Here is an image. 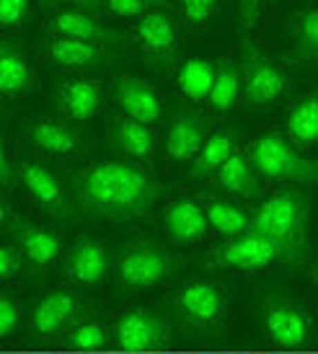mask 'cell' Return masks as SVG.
<instances>
[{"instance_id":"f1b7e54d","label":"cell","mask_w":318,"mask_h":354,"mask_svg":"<svg viewBox=\"0 0 318 354\" xmlns=\"http://www.w3.org/2000/svg\"><path fill=\"white\" fill-rule=\"evenodd\" d=\"M205 212H207L209 230L223 236V241L243 236L251 230V215L246 209H241L238 205L228 202V199H209L205 205Z\"/></svg>"},{"instance_id":"4fadbf2b","label":"cell","mask_w":318,"mask_h":354,"mask_svg":"<svg viewBox=\"0 0 318 354\" xmlns=\"http://www.w3.org/2000/svg\"><path fill=\"white\" fill-rule=\"evenodd\" d=\"M83 305L73 292L55 290L50 295H44L39 303L34 305L31 313V331L39 339H55L60 334H68L73 326L83 321Z\"/></svg>"},{"instance_id":"4316f807","label":"cell","mask_w":318,"mask_h":354,"mask_svg":"<svg viewBox=\"0 0 318 354\" xmlns=\"http://www.w3.org/2000/svg\"><path fill=\"white\" fill-rule=\"evenodd\" d=\"M241 96H243V75H241L238 62H228L223 59L218 62V75H215V86L209 91L207 106L215 117H228L233 109L238 106Z\"/></svg>"},{"instance_id":"f35d334b","label":"cell","mask_w":318,"mask_h":354,"mask_svg":"<svg viewBox=\"0 0 318 354\" xmlns=\"http://www.w3.org/2000/svg\"><path fill=\"white\" fill-rule=\"evenodd\" d=\"M101 3H106V0H80L83 10H86V13H91V16H99V13H101Z\"/></svg>"},{"instance_id":"b9f144b4","label":"cell","mask_w":318,"mask_h":354,"mask_svg":"<svg viewBox=\"0 0 318 354\" xmlns=\"http://www.w3.org/2000/svg\"><path fill=\"white\" fill-rule=\"evenodd\" d=\"M145 354H148V352H145Z\"/></svg>"},{"instance_id":"44dd1931","label":"cell","mask_w":318,"mask_h":354,"mask_svg":"<svg viewBox=\"0 0 318 354\" xmlns=\"http://www.w3.org/2000/svg\"><path fill=\"white\" fill-rule=\"evenodd\" d=\"M50 26L55 31V37L93 41V44H104V47H117L124 41L122 31L104 26L96 16H91L86 10H60V13H55Z\"/></svg>"},{"instance_id":"6da1fadb","label":"cell","mask_w":318,"mask_h":354,"mask_svg":"<svg viewBox=\"0 0 318 354\" xmlns=\"http://www.w3.org/2000/svg\"><path fill=\"white\" fill-rule=\"evenodd\" d=\"M160 184L150 171L127 160H93L75 176V205L101 220H135L148 215L160 197Z\"/></svg>"},{"instance_id":"d590c367","label":"cell","mask_w":318,"mask_h":354,"mask_svg":"<svg viewBox=\"0 0 318 354\" xmlns=\"http://www.w3.org/2000/svg\"><path fill=\"white\" fill-rule=\"evenodd\" d=\"M31 0H0V24L6 29H16L29 16Z\"/></svg>"},{"instance_id":"3957f363","label":"cell","mask_w":318,"mask_h":354,"mask_svg":"<svg viewBox=\"0 0 318 354\" xmlns=\"http://www.w3.org/2000/svg\"><path fill=\"white\" fill-rule=\"evenodd\" d=\"M249 158L259 176L267 181L300 184V187L318 184V160L303 156L298 145L288 140V135L277 132L259 135L249 145Z\"/></svg>"},{"instance_id":"d4e9b609","label":"cell","mask_w":318,"mask_h":354,"mask_svg":"<svg viewBox=\"0 0 318 354\" xmlns=\"http://www.w3.org/2000/svg\"><path fill=\"white\" fill-rule=\"evenodd\" d=\"M285 135L292 145L308 150L318 145V91H310L288 109Z\"/></svg>"},{"instance_id":"7a4b0ae2","label":"cell","mask_w":318,"mask_h":354,"mask_svg":"<svg viewBox=\"0 0 318 354\" xmlns=\"http://www.w3.org/2000/svg\"><path fill=\"white\" fill-rule=\"evenodd\" d=\"M310 202L300 189H282L259 202L251 212V230L274 241L288 264H300L308 256V217Z\"/></svg>"},{"instance_id":"ab89813d","label":"cell","mask_w":318,"mask_h":354,"mask_svg":"<svg viewBox=\"0 0 318 354\" xmlns=\"http://www.w3.org/2000/svg\"><path fill=\"white\" fill-rule=\"evenodd\" d=\"M44 6H50V8H57V6H62V3H70V0H41Z\"/></svg>"},{"instance_id":"9a60e30c","label":"cell","mask_w":318,"mask_h":354,"mask_svg":"<svg viewBox=\"0 0 318 354\" xmlns=\"http://www.w3.org/2000/svg\"><path fill=\"white\" fill-rule=\"evenodd\" d=\"M10 236H13L10 241L19 246V251L26 259V264L34 266V269L52 266L62 256L60 233H55L52 227L39 225V223L16 217L10 223Z\"/></svg>"},{"instance_id":"d6a6232c","label":"cell","mask_w":318,"mask_h":354,"mask_svg":"<svg viewBox=\"0 0 318 354\" xmlns=\"http://www.w3.org/2000/svg\"><path fill=\"white\" fill-rule=\"evenodd\" d=\"M169 0H106V8L114 16H122V19H132V16H145L150 10L163 8Z\"/></svg>"},{"instance_id":"8d00e7d4","label":"cell","mask_w":318,"mask_h":354,"mask_svg":"<svg viewBox=\"0 0 318 354\" xmlns=\"http://www.w3.org/2000/svg\"><path fill=\"white\" fill-rule=\"evenodd\" d=\"M0 178H3V189L10 192L13 181H19V166H13V158H10L8 148H3V158H0Z\"/></svg>"},{"instance_id":"e575fe53","label":"cell","mask_w":318,"mask_h":354,"mask_svg":"<svg viewBox=\"0 0 318 354\" xmlns=\"http://www.w3.org/2000/svg\"><path fill=\"white\" fill-rule=\"evenodd\" d=\"M24 264H26V259L19 251V246L13 241H6L0 246V279L10 282L13 277H19L24 272Z\"/></svg>"},{"instance_id":"2e32d148","label":"cell","mask_w":318,"mask_h":354,"mask_svg":"<svg viewBox=\"0 0 318 354\" xmlns=\"http://www.w3.org/2000/svg\"><path fill=\"white\" fill-rule=\"evenodd\" d=\"M109 47L93 44V41L70 39V37H52L47 44V59L55 68L70 70V73H96L111 62Z\"/></svg>"},{"instance_id":"5b68a950","label":"cell","mask_w":318,"mask_h":354,"mask_svg":"<svg viewBox=\"0 0 318 354\" xmlns=\"http://www.w3.org/2000/svg\"><path fill=\"white\" fill-rule=\"evenodd\" d=\"M179 269V259L166 251L158 243H129L120 254L117 264H114V274L122 287L129 290H145V287H156L166 282L174 272Z\"/></svg>"},{"instance_id":"603a6c76","label":"cell","mask_w":318,"mask_h":354,"mask_svg":"<svg viewBox=\"0 0 318 354\" xmlns=\"http://www.w3.org/2000/svg\"><path fill=\"white\" fill-rule=\"evenodd\" d=\"M34 68L26 52L13 41L0 44V93L8 101L24 99L34 88Z\"/></svg>"},{"instance_id":"277c9868","label":"cell","mask_w":318,"mask_h":354,"mask_svg":"<svg viewBox=\"0 0 318 354\" xmlns=\"http://www.w3.org/2000/svg\"><path fill=\"white\" fill-rule=\"evenodd\" d=\"M288 264L282 248L269 241L267 236H261L256 230H249L243 236L225 238L223 243L207 251L202 259L205 269L212 272H238V274H256L264 272L274 264Z\"/></svg>"},{"instance_id":"52a82bcc","label":"cell","mask_w":318,"mask_h":354,"mask_svg":"<svg viewBox=\"0 0 318 354\" xmlns=\"http://www.w3.org/2000/svg\"><path fill=\"white\" fill-rule=\"evenodd\" d=\"M114 344L124 352H160L171 344V328L156 310L129 308L114 321Z\"/></svg>"},{"instance_id":"cb8c5ba5","label":"cell","mask_w":318,"mask_h":354,"mask_svg":"<svg viewBox=\"0 0 318 354\" xmlns=\"http://www.w3.org/2000/svg\"><path fill=\"white\" fill-rule=\"evenodd\" d=\"M215 184L223 192L233 194V197L254 199L261 194V176H259L254 163H251L249 153H241V150H236L223 163V168L215 174Z\"/></svg>"},{"instance_id":"60d3db41","label":"cell","mask_w":318,"mask_h":354,"mask_svg":"<svg viewBox=\"0 0 318 354\" xmlns=\"http://www.w3.org/2000/svg\"><path fill=\"white\" fill-rule=\"evenodd\" d=\"M310 277H313V285H316V290H318V259H316V264H313V272H310Z\"/></svg>"},{"instance_id":"836d02e7","label":"cell","mask_w":318,"mask_h":354,"mask_svg":"<svg viewBox=\"0 0 318 354\" xmlns=\"http://www.w3.org/2000/svg\"><path fill=\"white\" fill-rule=\"evenodd\" d=\"M21 303L10 292H3L0 295V336L3 339H10L16 334V328L21 326Z\"/></svg>"},{"instance_id":"484cf974","label":"cell","mask_w":318,"mask_h":354,"mask_svg":"<svg viewBox=\"0 0 318 354\" xmlns=\"http://www.w3.org/2000/svg\"><path fill=\"white\" fill-rule=\"evenodd\" d=\"M215 75H218V62L205 57H189L181 62L176 70V88L187 101L191 104H202L209 99V91L215 86Z\"/></svg>"},{"instance_id":"ba28073f","label":"cell","mask_w":318,"mask_h":354,"mask_svg":"<svg viewBox=\"0 0 318 354\" xmlns=\"http://www.w3.org/2000/svg\"><path fill=\"white\" fill-rule=\"evenodd\" d=\"M261 326L279 349H303L313 344V318L288 300H267L261 305Z\"/></svg>"},{"instance_id":"ac0fdd59","label":"cell","mask_w":318,"mask_h":354,"mask_svg":"<svg viewBox=\"0 0 318 354\" xmlns=\"http://www.w3.org/2000/svg\"><path fill=\"white\" fill-rule=\"evenodd\" d=\"M104 88L99 80L86 75H73L57 86V106L70 122H93L104 111Z\"/></svg>"},{"instance_id":"8fae6325","label":"cell","mask_w":318,"mask_h":354,"mask_svg":"<svg viewBox=\"0 0 318 354\" xmlns=\"http://www.w3.org/2000/svg\"><path fill=\"white\" fill-rule=\"evenodd\" d=\"M114 101L122 109V114L129 119H138L142 124H158L163 119V96L156 86H150L148 80L129 75V73H120L114 78Z\"/></svg>"},{"instance_id":"30bf717a","label":"cell","mask_w":318,"mask_h":354,"mask_svg":"<svg viewBox=\"0 0 318 354\" xmlns=\"http://www.w3.org/2000/svg\"><path fill=\"white\" fill-rule=\"evenodd\" d=\"M19 184L50 215L62 217V220L73 215V199L68 194V184L50 166H44L39 160L19 163Z\"/></svg>"},{"instance_id":"7c38bea8","label":"cell","mask_w":318,"mask_h":354,"mask_svg":"<svg viewBox=\"0 0 318 354\" xmlns=\"http://www.w3.org/2000/svg\"><path fill=\"white\" fill-rule=\"evenodd\" d=\"M111 272L109 248L93 236H80L68 251L65 277L78 287H99Z\"/></svg>"},{"instance_id":"e0dca14e","label":"cell","mask_w":318,"mask_h":354,"mask_svg":"<svg viewBox=\"0 0 318 354\" xmlns=\"http://www.w3.org/2000/svg\"><path fill=\"white\" fill-rule=\"evenodd\" d=\"M29 142L44 156L52 158H75L83 153V138L70 122H62L57 117H37L26 124Z\"/></svg>"},{"instance_id":"ffe728a7","label":"cell","mask_w":318,"mask_h":354,"mask_svg":"<svg viewBox=\"0 0 318 354\" xmlns=\"http://www.w3.org/2000/svg\"><path fill=\"white\" fill-rule=\"evenodd\" d=\"M163 227L169 233L171 243H176V246H194V243L207 238V212L194 199H174L163 209Z\"/></svg>"},{"instance_id":"9c48e42d","label":"cell","mask_w":318,"mask_h":354,"mask_svg":"<svg viewBox=\"0 0 318 354\" xmlns=\"http://www.w3.org/2000/svg\"><path fill=\"white\" fill-rule=\"evenodd\" d=\"M181 39V24L179 19L169 13L166 8H156L145 13L135 24V41L140 52L156 62V65H169L179 52Z\"/></svg>"},{"instance_id":"1f68e13d","label":"cell","mask_w":318,"mask_h":354,"mask_svg":"<svg viewBox=\"0 0 318 354\" xmlns=\"http://www.w3.org/2000/svg\"><path fill=\"white\" fill-rule=\"evenodd\" d=\"M181 13L189 26L199 29V26H207L209 21L215 19V13L220 8V0H179Z\"/></svg>"},{"instance_id":"4dcf8cb0","label":"cell","mask_w":318,"mask_h":354,"mask_svg":"<svg viewBox=\"0 0 318 354\" xmlns=\"http://www.w3.org/2000/svg\"><path fill=\"white\" fill-rule=\"evenodd\" d=\"M292 39H295V57L318 59V8L300 10L292 19Z\"/></svg>"},{"instance_id":"f546056e","label":"cell","mask_w":318,"mask_h":354,"mask_svg":"<svg viewBox=\"0 0 318 354\" xmlns=\"http://www.w3.org/2000/svg\"><path fill=\"white\" fill-rule=\"evenodd\" d=\"M114 328H109L106 324H101L96 318H83L65 334L62 344L75 349V352H99L104 346H109Z\"/></svg>"},{"instance_id":"83f0119b","label":"cell","mask_w":318,"mask_h":354,"mask_svg":"<svg viewBox=\"0 0 318 354\" xmlns=\"http://www.w3.org/2000/svg\"><path fill=\"white\" fill-rule=\"evenodd\" d=\"M236 150H238V145H236V135H233V132H228V129L209 132L205 148L199 150V156L194 158V163H191L189 178L191 181H202V178L215 176L220 168H223V163H225Z\"/></svg>"},{"instance_id":"d6986e66","label":"cell","mask_w":318,"mask_h":354,"mask_svg":"<svg viewBox=\"0 0 318 354\" xmlns=\"http://www.w3.org/2000/svg\"><path fill=\"white\" fill-rule=\"evenodd\" d=\"M209 132L205 119L194 111H179L169 122L166 132V158L171 163H194L199 150L205 148Z\"/></svg>"},{"instance_id":"8992f818","label":"cell","mask_w":318,"mask_h":354,"mask_svg":"<svg viewBox=\"0 0 318 354\" xmlns=\"http://www.w3.org/2000/svg\"><path fill=\"white\" fill-rule=\"evenodd\" d=\"M228 290L220 282H212V279L184 282L176 290V297H174L181 324L187 328H199V331L218 328L225 321V315H228Z\"/></svg>"},{"instance_id":"5bb4252c","label":"cell","mask_w":318,"mask_h":354,"mask_svg":"<svg viewBox=\"0 0 318 354\" xmlns=\"http://www.w3.org/2000/svg\"><path fill=\"white\" fill-rule=\"evenodd\" d=\"M288 75L277 62L261 55H251L243 70V99L254 109H264L277 104L288 91Z\"/></svg>"},{"instance_id":"7402d4cb","label":"cell","mask_w":318,"mask_h":354,"mask_svg":"<svg viewBox=\"0 0 318 354\" xmlns=\"http://www.w3.org/2000/svg\"><path fill=\"white\" fill-rule=\"evenodd\" d=\"M111 145L120 150L122 156L135 160V163H150L156 158V150H158V140H156V132L153 127L142 124L138 119L129 117H117L111 122Z\"/></svg>"},{"instance_id":"74e56055","label":"cell","mask_w":318,"mask_h":354,"mask_svg":"<svg viewBox=\"0 0 318 354\" xmlns=\"http://www.w3.org/2000/svg\"><path fill=\"white\" fill-rule=\"evenodd\" d=\"M259 6H261V0H241V19H243V26H246V29L254 26Z\"/></svg>"}]
</instances>
